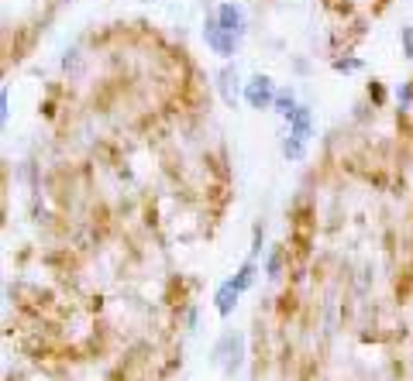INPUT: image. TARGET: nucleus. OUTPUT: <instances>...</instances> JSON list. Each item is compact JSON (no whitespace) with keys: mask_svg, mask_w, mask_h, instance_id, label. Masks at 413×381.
I'll return each mask as SVG.
<instances>
[{"mask_svg":"<svg viewBox=\"0 0 413 381\" xmlns=\"http://www.w3.org/2000/svg\"><path fill=\"white\" fill-rule=\"evenodd\" d=\"M241 360H245V336L241 333H224L221 340H217V347H214V364H221L228 374H235L238 367H241Z\"/></svg>","mask_w":413,"mask_h":381,"instance_id":"nucleus-1","label":"nucleus"},{"mask_svg":"<svg viewBox=\"0 0 413 381\" xmlns=\"http://www.w3.org/2000/svg\"><path fill=\"white\" fill-rule=\"evenodd\" d=\"M272 100H276V86H272L269 76L259 73V76H252V79L245 83V103H248L252 110H269Z\"/></svg>","mask_w":413,"mask_h":381,"instance_id":"nucleus-2","label":"nucleus"},{"mask_svg":"<svg viewBox=\"0 0 413 381\" xmlns=\"http://www.w3.org/2000/svg\"><path fill=\"white\" fill-rule=\"evenodd\" d=\"M203 38H206V45H211L217 56H235V49H238V38L235 35H228L224 28H221V21H217V14L214 18H206V25H203Z\"/></svg>","mask_w":413,"mask_h":381,"instance_id":"nucleus-3","label":"nucleus"},{"mask_svg":"<svg viewBox=\"0 0 413 381\" xmlns=\"http://www.w3.org/2000/svg\"><path fill=\"white\" fill-rule=\"evenodd\" d=\"M241 79H238V69L235 66H224L221 73H217V90H221V100L228 103V107H238V100L245 97V90L238 86Z\"/></svg>","mask_w":413,"mask_h":381,"instance_id":"nucleus-4","label":"nucleus"},{"mask_svg":"<svg viewBox=\"0 0 413 381\" xmlns=\"http://www.w3.org/2000/svg\"><path fill=\"white\" fill-rule=\"evenodd\" d=\"M217 21H221V28H224L228 35H235V38L241 42V35H245V11H241L238 4H221V8H217Z\"/></svg>","mask_w":413,"mask_h":381,"instance_id":"nucleus-5","label":"nucleus"},{"mask_svg":"<svg viewBox=\"0 0 413 381\" xmlns=\"http://www.w3.org/2000/svg\"><path fill=\"white\" fill-rule=\"evenodd\" d=\"M238 299H241V288L228 278L221 288H217V295H214V306H217V312L221 316H231L235 312V306H238Z\"/></svg>","mask_w":413,"mask_h":381,"instance_id":"nucleus-6","label":"nucleus"},{"mask_svg":"<svg viewBox=\"0 0 413 381\" xmlns=\"http://www.w3.org/2000/svg\"><path fill=\"white\" fill-rule=\"evenodd\" d=\"M290 134H296V138L310 141V134H314V117H310V107H300V110L290 117Z\"/></svg>","mask_w":413,"mask_h":381,"instance_id":"nucleus-7","label":"nucleus"},{"mask_svg":"<svg viewBox=\"0 0 413 381\" xmlns=\"http://www.w3.org/2000/svg\"><path fill=\"white\" fill-rule=\"evenodd\" d=\"M272 107H276V114H279V117H286V121L300 110V103H296V93H293V90H276Z\"/></svg>","mask_w":413,"mask_h":381,"instance_id":"nucleus-8","label":"nucleus"},{"mask_svg":"<svg viewBox=\"0 0 413 381\" xmlns=\"http://www.w3.org/2000/svg\"><path fill=\"white\" fill-rule=\"evenodd\" d=\"M255 275H259V261H255V258H248V261L235 271V278H231V282H235L241 292H248V288L255 285Z\"/></svg>","mask_w":413,"mask_h":381,"instance_id":"nucleus-9","label":"nucleus"},{"mask_svg":"<svg viewBox=\"0 0 413 381\" xmlns=\"http://www.w3.org/2000/svg\"><path fill=\"white\" fill-rule=\"evenodd\" d=\"M303 151H307V141L296 138V134H286V141H283V155H286L290 162H300Z\"/></svg>","mask_w":413,"mask_h":381,"instance_id":"nucleus-10","label":"nucleus"},{"mask_svg":"<svg viewBox=\"0 0 413 381\" xmlns=\"http://www.w3.org/2000/svg\"><path fill=\"white\" fill-rule=\"evenodd\" d=\"M279 271H283V247H272V254H269V261H266V275H269V278H279Z\"/></svg>","mask_w":413,"mask_h":381,"instance_id":"nucleus-11","label":"nucleus"},{"mask_svg":"<svg viewBox=\"0 0 413 381\" xmlns=\"http://www.w3.org/2000/svg\"><path fill=\"white\" fill-rule=\"evenodd\" d=\"M262 241H266V230H262V223H255V230H252V254H248V258L259 261V254H262Z\"/></svg>","mask_w":413,"mask_h":381,"instance_id":"nucleus-12","label":"nucleus"},{"mask_svg":"<svg viewBox=\"0 0 413 381\" xmlns=\"http://www.w3.org/2000/svg\"><path fill=\"white\" fill-rule=\"evenodd\" d=\"M362 59H334V73H358Z\"/></svg>","mask_w":413,"mask_h":381,"instance_id":"nucleus-13","label":"nucleus"},{"mask_svg":"<svg viewBox=\"0 0 413 381\" xmlns=\"http://www.w3.org/2000/svg\"><path fill=\"white\" fill-rule=\"evenodd\" d=\"M8 117H11V97H8V90H0V121L8 124Z\"/></svg>","mask_w":413,"mask_h":381,"instance_id":"nucleus-14","label":"nucleus"},{"mask_svg":"<svg viewBox=\"0 0 413 381\" xmlns=\"http://www.w3.org/2000/svg\"><path fill=\"white\" fill-rule=\"evenodd\" d=\"M403 52L406 59H413V28H403Z\"/></svg>","mask_w":413,"mask_h":381,"instance_id":"nucleus-15","label":"nucleus"},{"mask_svg":"<svg viewBox=\"0 0 413 381\" xmlns=\"http://www.w3.org/2000/svg\"><path fill=\"white\" fill-rule=\"evenodd\" d=\"M396 97H399V103L406 107V103L413 100V83H410V86H399V90H396Z\"/></svg>","mask_w":413,"mask_h":381,"instance_id":"nucleus-16","label":"nucleus"},{"mask_svg":"<svg viewBox=\"0 0 413 381\" xmlns=\"http://www.w3.org/2000/svg\"><path fill=\"white\" fill-rule=\"evenodd\" d=\"M368 97H372L375 103H382V100H386V90H382L379 83H372V86H368Z\"/></svg>","mask_w":413,"mask_h":381,"instance_id":"nucleus-17","label":"nucleus"}]
</instances>
